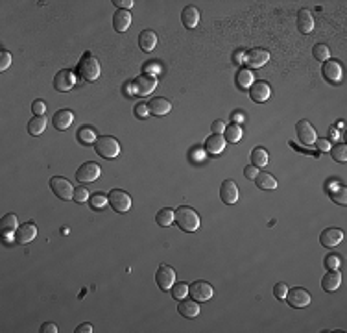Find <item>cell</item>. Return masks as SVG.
I'll use <instances>...</instances> for the list:
<instances>
[{"label": "cell", "mask_w": 347, "mask_h": 333, "mask_svg": "<svg viewBox=\"0 0 347 333\" xmlns=\"http://www.w3.org/2000/svg\"><path fill=\"white\" fill-rule=\"evenodd\" d=\"M236 86L246 91L247 87L253 86V74L250 69H240L236 72Z\"/></svg>", "instance_id": "obj_34"}, {"label": "cell", "mask_w": 347, "mask_h": 333, "mask_svg": "<svg viewBox=\"0 0 347 333\" xmlns=\"http://www.w3.org/2000/svg\"><path fill=\"white\" fill-rule=\"evenodd\" d=\"M102 174V169L98 163H83V165L76 171V180L81 183H92V182H96L98 178H100Z\"/></svg>", "instance_id": "obj_7"}, {"label": "cell", "mask_w": 347, "mask_h": 333, "mask_svg": "<svg viewBox=\"0 0 347 333\" xmlns=\"http://www.w3.org/2000/svg\"><path fill=\"white\" fill-rule=\"evenodd\" d=\"M284 300L288 302L292 307L301 309V307H307L310 304V293L301 289V287H295V289H292V290L288 289V293L284 296Z\"/></svg>", "instance_id": "obj_12"}, {"label": "cell", "mask_w": 347, "mask_h": 333, "mask_svg": "<svg viewBox=\"0 0 347 333\" xmlns=\"http://www.w3.org/2000/svg\"><path fill=\"white\" fill-rule=\"evenodd\" d=\"M257 174H259V169H255L253 165H251V166H246V169H244V176H246L247 180H255Z\"/></svg>", "instance_id": "obj_49"}, {"label": "cell", "mask_w": 347, "mask_h": 333, "mask_svg": "<svg viewBox=\"0 0 347 333\" xmlns=\"http://www.w3.org/2000/svg\"><path fill=\"white\" fill-rule=\"evenodd\" d=\"M314 143H316V146H318V150H321V152L331 150V143H329L327 139H316Z\"/></svg>", "instance_id": "obj_48"}, {"label": "cell", "mask_w": 347, "mask_h": 333, "mask_svg": "<svg viewBox=\"0 0 347 333\" xmlns=\"http://www.w3.org/2000/svg\"><path fill=\"white\" fill-rule=\"evenodd\" d=\"M94 150L98 156L106 157V159H115L120 154V145L111 135H100L94 143Z\"/></svg>", "instance_id": "obj_3"}, {"label": "cell", "mask_w": 347, "mask_h": 333, "mask_svg": "<svg viewBox=\"0 0 347 333\" xmlns=\"http://www.w3.org/2000/svg\"><path fill=\"white\" fill-rule=\"evenodd\" d=\"M72 120H74V113L70 109H59V111L54 113L52 117V124L56 126V130H67L72 126Z\"/></svg>", "instance_id": "obj_19"}, {"label": "cell", "mask_w": 347, "mask_h": 333, "mask_svg": "<svg viewBox=\"0 0 347 333\" xmlns=\"http://www.w3.org/2000/svg\"><path fill=\"white\" fill-rule=\"evenodd\" d=\"M155 45H157V35H155L152 30H144V32L140 33L139 47L144 50V52H152V50L155 49Z\"/></svg>", "instance_id": "obj_28"}, {"label": "cell", "mask_w": 347, "mask_h": 333, "mask_svg": "<svg viewBox=\"0 0 347 333\" xmlns=\"http://www.w3.org/2000/svg\"><path fill=\"white\" fill-rule=\"evenodd\" d=\"M41 331H43V333H58V326H56V324H52V322H46V324H43V326H41Z\"/></svg>", "instance_id": "obj_51"}, {"label": "cell", "mask_w": 347, "mask_h": 333, "mask_svg": "<svg viewBox=\"0 0 347 333\" xmlns=\"http://www.w3.org/2000/svg\"><path fill=\"white\" fill-rule=\"evenodd\" d=\"M74 84H76V74L69 69L59 70L58 74H56V78H54V87H56L59 93L70 91V89L74 87Z\"/></svg>", "instance_id": "obj_13"}, {"label": "cell", "mask_w": 347, "mask_h": 333, "mask_svg": "<svg viewBox=\"0 0 347 333\" xmlns=\"http://www.w3.org/2000/svg\"><path fill=\"white\" fill-rule=\"evenodd\" d=\"M270 86H268L266 81H255L253 86L250 87V97L253 102L257 104H262L266 102L268 98H270Z\"/></svg>", "instance_id": "obj_18"}, {"label": "cell", "mask_w": 347, "mask_h": 333, "mask_svg": "<svg viewBox=\"0 0 347 333\" xmlns=\"http://www.w3.org/2000/svg\"><path fill=\"white\" fill-rule=\"evenodd\" d=\"M312 56H314L316 61L325 63L327 59H329V56H331V50H329V47H327V45L318 43V45H314V49H312Z\"/></svg>", "instance_id": "obj_36"}, {"label": "cell", "mask_w": 347, "mask_h": 333, "mask_svg": "<svg viewBox=\"0 0 347 333\" xmlns=\"http://www.w3.org/2000/svg\"><path fill=\"white\" fill-rule=\"evenodd\" d=\"M213 287L207 281H194L192 285H188V295L196 302H207L213 298Z\"/></svg>", "instance_id": "obj_10"}, {"label": "cell", "mask_w": 347, "mask_h": 333, "mask_svg": "<svg viewBox=\"0 0 347 333\" xmlns=\"http://www.w3.org/2000/svg\"><path fill=\"white\" fill-rule=\"evenodd\" d=\"M251 165L255 169H261V166H266L268 165V152L266 148L262 146H257L251 150Z\"/></svg>", "instance_id": "obj_29"}, {"label": "cell", "mask_w": 347, "mask_h": 333, "mask_svg": "<svg viewBox=\"0 0 347 333\" xmlns=\"http://www.w3.org/2000/svg\"><path fill=\"white\" fill-rule=\"evenodd\" d=\"M298 30L301 33H310L314 30V17L305 8L298 11Z\"/></svg>", "instance_id": "obj_23"}, {"label": "cell", "mask_w": 347, "mask_h": 333, "mask_svg": "<svg viewBox=\"0 0 347 333\" xmlns=\"http://www.w3.org/2000/svg\"><path fill=\"white\" fill-rule=\"evenodd\" d=\"M96 139L98 135L91 126H81L78 130V141H80L81 145H92V143H96Z\"/></svg>", "instance_id": "obj_30"}, {"label": "cell", "mask_w": 347, "mask_h": 333, "mask_svg": "<svg viewBox=\"0 0 347 333\" xmlns=\"http://www.w3.org/2000/svg\"><path fill=\"white\" fill-rule=\"evenodd\" d=\"M340 265H342V259H340V256H338V254H327V256H325L327 270H338V269H340Z\"/></svg>", "instance_id": "obj_40"}, {"label": "cell", "mask_w": 347, "mask_h": 333, "mask_svg": "<svg viewBox=\"0 0 347 333\" xmlns=\"http://www.w3.org/2000/svg\"><path fill=\"white\" fill-rule=\"evenodd\" d=\"M331 156H332V159H334V161L345 163L347 161V146L343 145V143H340L338 146H334V148H332Z\"/></svg>", "instance_id": "obj_39"}, {"label": "cell", "mask_w": 347, "mask_h": 333, "mask_svg": "<svg viewBox=\"0 0 347 333\" xmlns=\"http://www.w3.org/2000/svg\"><path fill=\"white\" fill-rule=\"evenodd\" d=\"M17 228H19V222H17V217L13 215V213H8V215L0 221V230H2V233H6V235L15 233Z\"/></svg>", "instance_id": "obj_31"}, {"label": "cell", "mask_w": 347, "mask_h": 333, "mask_svg": "<svg viewBox=\"0 0 347 333\" xmlns=\"http://www.w3.org/2000/svg\"><path fill=\"white\" fill-rule=\"evenodd\" d=\"M172 296H174L176 300L187 298L188 296V283H185V281H181V283H174V287H172Z\"/></svg>", "instance_id": "obj_38"}, {"label": "cell", "mask_w": 347, "mask_h": 333, "mask_svg": "<svg viewBox=\"0 0 347 333\" xmlns=\"http://www.w3.org/2000/svg\"><path fill=\"white\" fill-rule=\"evenodd\" d=\"M336 204L340 205H345L347 204V189L343 187V185H340V187H336L334 191H332V196H331Z\"/></svg>", "instance_id": "obj_41"}, {"label": "cell", "mask_w": 347, "mask_h": 333, "mask_svg": "<svg viewBox=\"0 0 347 333\" xmlns=\"http://www.w3.org/2000/svg\"><path fill=\"white\" fill-rule=\"evenodd\" d=\"M76 72H78V78H81V80L94 81L100 78V63L92 54H85L80 59Z\"/></svg>", "instance_id": "obj_1"}, {"label": "cell", "mask_w": 347, "mask_h": 333, "mask_svg": "<svg viewBox=\"0 0 347 333\" xmlns=\"http://www.w3.org/2000/svg\"><path fill=\"white\" fill-rule=\"evenodd\" d=\"M220 198H222V202L227 205L236 204V200H238V187H236V183L233 182V180H224V182H222Z\"/></svg>", "instance_id": "obj_16"}, {"label": "cell", "mask_w": 347, "mask_h": 333, "mask_svg": "<svg viewBox=\"0 0 347 333\" xmlns=\"http://www.w3.org/2000/svg\"><path fill=\"white\" fill-rule=\"evenodd\" d=\"M46 130V118L44 117H33L28 122V134L30 135H41Z\"/></svg>", "instance_id": "obj_33"}, {"label": "cell", "mask_w": 347, "mask_h": 333, "mask_svg": "<svg viewBox=\"0 0 347 333\" xmlns=\"http://www.w3.org/2000/svg\"><path fill=\"white\" fill-rule=\"evenodd\" d=\"M89 202H91L92 210H102V207H106L109 198H107V194H104V193H94V194H91Z\"/></svg>", "instance_id": "obj_37"}, {"label": "cell", "mask_w": 347, "mask_h": 333, "mask_svg": "<svg viewBox=\"0 0 347 333\" xmlns=\"http://www.w3.org/2000/svg\"><path fill=\"white\" fill-rule=\"evenodd\" d=\"M343 241V231L338 228H327L320 233V242L321 246L325 248H334Z\"/></svg>", "instance_id": "obj_15"}, {"label": "cell", "mask_w": 347, "mask_h": 333, "mask_svg": "<svg viewBox=\"0 0 347 333\" xmlns=\"http://www.w3.org/2000/svg\"><path fill=\"white\" fill-rule=\"evenodd\" d=\"M155 281L161 287V290H170L176 283V270L168 265H159V269L155 272Z\"/></svg>", "instance_id": "obj_8"}, {"label": "cell", "mask_w": 347, "mask_h": 333, "mask_svg": "<svg viewBox=\"0 0 347 333\" xmlns=\"http://www.w3.org/2000/svg\"><path fill=\"white\" fill-rule=\"evenodd\" d=\"M107 198H109L113 210L118 211V213H126V211L131 210V196L122 189H113L111 193L107 194Z\"/></svg>", "instance_id": "obj_4"}, {"label": "cell", "mask_w": 347, "mask_h": 333, "mask_svg": "<svg viewBox=\"0 0 347 333\" xmlns=\"http://www.w3.org/2000/svg\"><path fill=\"white\" fill-rule=\"evenodd\" d=\"M181 22H183V26L187 28V30H192V28L198 26V22H200L198 8H194V6H187V8L183 10V13H181Z\"/></svg>", "instance_id": "obj_25"}, {"label": "cell", "mask_w": 347, "mask_h": 333, "mask_svg": "<svg viewBox=\"0 0 347 333\" xmlns=\"http://www.w3.org/2000/svg\"><path fill=\"white\" fill-rule=\"evenodd\" d=\"M224 148H225V137L222 134H213L211 137L205 139V152L213 154V156L222 154Z\"/></svg>", "instance_id": "obj_21"}, {"label": "cell", "mask_w": 347, "mask_h": 333, "mask_svg": "<svg viewBox=\"0 0 347 333\" xmlns=\"http://www.w3.org/2000/svg\"><path fill=\"white\" fill-rule=\"evenodd\" d=\"M286 293H288V285L286 283H277L273 287V295H275V298H279V300H284Z\"/></svg>", "instance_id": "obj_45"}, {"label": "cell", "mask_w": 347, "mask_h": 333, "mask_svg": "<svg viewBox=\"0 0 347 333\" xmlns=\"http://www.w3.org/2000/svg\"><path fill=\"white\" fill-rule=\"evenodd\" d=\"M11 65V54L8 50H0V70H6Z\"/></svg>", "instance_id": "obj_44"}, {"label": "cell", "mask_w": 347, "mask_h": 333, "mask_svg": "<svg viewBox=\"0 0 347 333\" xmlns=\"http://www.w3.org/2000/svg\"><path fill=\"white\" fill-rule=\"evenodd\" d=\"M268 59H270V52H268V50L251 49V50H247L246 56H244V63H247V67H251V69H259V67L268 63Z\"/></svg>", "instance_id": "obj_14"}, {"label": "cell", "mask_w": 347, "mask_h": 333, "mask_svg": "<svg viewBox=\"0 0 347 333\" xmlns=\"http://www.w3.org/2000/svg\"><path fill=\"white\" fill-rule=\"evenodd\" d=\"M211 128H213V134H222V132L225 130V124H224V120H220L218 118V120H214Z\"/></svg>", "instance_id": "obj_50"}, {"label": "cell", "mask_w": 347, "mask_h": 333, "mask_svg": "<svg viewBox=\"0 0 347 333\" xmlns=\"http://www.w3.org/2000/svg\"><path fill=\"white\" fill-rule=\"evenodd\" d=\"M148 115H150L148 104L140 102V104H137V106H135V117H137V118H140V120H144V118L148 117Z\"/></svg>", "instance_id": "obj_43"}, {"label": "cell", "mask_w": 347, "mask_h": 333, "mask_svg": "<svg viewBox=\"0 0 347 333\" xmlns=\"http://www.w3.org/2000/svg\"><path fill=\"white\" fill-rule=\"evenodd\" d=\"M76 333H92V326L91 324H81L76 328Z\"/></svg>", "instance_id": "obj_52"}, {"label": "cell", "mask_w": 347, "mask_h": 333, "mask_svg": "<svg viewBox=\"0 0 347 333\" xmlns=\"http://www.w3.org/2000/svg\"><path fill=\"white\" fill-rule=\"evenodd\" d=\"M177 313L185 318H196L200 315V304L196 300H185L183 298L177 306Z\"/></svg>", "instance_id": "obj_24"}, {"label": "cell", "mask_w": 347, "mask_h": 333, "mask_svg": "<svg viewBox=\"0 0 347 333\" xmlns=\"http://www.w3.org/2000/svg\"><path fill=\"white\" fill-rule=\"evenodd\" d=\"M255 183L259 189H264V191H273V189H277V180L270 174V172H259L255 176Z\"/></svg>", "instance_id": "obj_27"}, {"label": "cell", "mask_w": 347, "mask_h": 333, "mask_svg": "<svg viewBox=\"0 0 347 333\" xmlns=\"http://www.w3.org/2000/svg\"><path fill=\"white\" fill-rule=\"evenodd\" d=\"M176 221V211L170 210V207H165V210H161L159 213H157V217H155V222L159 226H163V228H168V226H172V222Z\"/></svg>", "instance_id": "obj_32"}, {"label": "cell", "mask_w": 347, "mask_h": 333, "mask_svg": "<svg viewBox=\"0 0 347 333\" xmlns=\"http://www.w3.org/2000/svg\"><path fill=\"white\" fill-rule=\"evenodd\" d=\"M148 109H150V113H152V115L163 117V115H166V113H170L172 104H170V100H166V98H163V97H155V98H152V100H150Z\"/></svg>", "instance_id": "obj_22"}, {"label": "cell", "mask_w": 347, "mask_h": 333, "mask_svg": "<svg viewBox=\"0 0 347 333\" xmlns=\"http://www.w3.org/2000/svg\"><path fill=\"white\" fill-rule=\"evenodd\" d=\"M155 87H157V78H155V74H148V72H146V74L139 76V78L133 81L131 89H133V95L148 97V95L154 93Z\"/></svg>", "instance_id": "obj_5"}, {"label": "cell", "mask_w": 347, "mask_h": 333, "mask_svg": "<svg viewBox=\"0 0 347 333\" xmlns=\"http://www.w3.org/2000/svg\"><path fill=\"white\" fill-rule=\"evenodd\" d=\"M321 72H323V78L327 81H331V84H340L342 81L343 70L340 61H336V59H327L323 67H321Z\"/></svg>", "instance_id": "obj_11"}, {"label": "cell", "mask_w": 347, "mask_h": 333, "mask_svg": "<svg viewBox=\"0 0 347 333\" xmlns=\"http://www.w3.org/2000/svg\"><path fill=\"white\" fill-rule=\"evenodd\" d=\"M244 56H246V52H244V50H238V52L235 54V61H236V63H244Z\"/></svg>", "instance_id": "obj_53"}, {"label": "cell", "mask_w": 347, "mask_h": 333, "mask_svg": "<svg viewBox=\"0 0 347 333\" xmlns=\"http://www.w3.org/2000/svg\"><path fill=\"white\" fill-rule=\"evenodd\" d=\"M35 235H37L35 224H33V222H26V224H22L17 228L15 241L19 242V244H28V242H32L33 239H35Z\"/></svg>", "instance_id": "obj_17"}, {"label": "cell", "mask_w": 347, "mask_h": 333, "mask_svg": "<svg viewBox=\"0 0 347 333\" xmlns=\"http://www.w3.org/2000/svg\"><path fill=\"white\" fill-rule=\"evenodd\" d=\"M91 198V194H89V191H87L83 185H80V187L74 189V202H78V204H85L87 200Z\"/></svg>", "instance_id": "obj_42"}, {"label": "cell", "mask_w": 347, "mask_h": 333, "mask_svg": "<svg viewBox=\"0 0 347 333\" xmlns=\"http://www.w3.org/2000/svg\"><path fill=\"white\" fill-rule=\"evenodd\" d=\"M340 283H342V274H340L338 270H329V272L321 278V287L325 290H329V293L336 290L338 287H340Z\"/></svg>", "instance_id": "obj_26"}, {"label": "cell", "mask_w": 347, "mask_h": 333, "mask_svg": "<svg viewBox=\"0 0 347 333\" xmlns=\"http://www.w3.org/2000/svg\"><path fill=\"white\" fill-rule=\"evenodd\" d=\"M331 134H332V137H334V139H338V132H336V128H331Z\"/></svg>", "instance_id": "obj_55"}, {"label": "cell", "mask_w": 347, "mask_h": 333, "mask_svg": "<svg viewBox=\"0 0 347 333\" xmlns=\"http://www.w3.org/2000/svg\"><path fill=\"white\" fill-rule=\"evenodd\" d=\"M113 4L118 6L120 10H131L133 8V0H113Z\"/></svg>", "instance_id": "obj_47"}, {"label": "cell", "mask_w": 347, "mask_h": 333, "mask_svg": "<svg viewBox=\"0 0 347 333\" xmlns=\"http://www.w3.org/2000/svg\"><path fill=\"white\" fill-rule=\"evenodd\" d=\"M50 187H52L54 194L61 200H72L74 198V187L69 180H65L61 176H54L50 180Z\"/></svg>", "instance_id": "obj_6"}, {"label": "cell", "mask_w": 347, "mask_h": 333, "mask_svg": "<svg viewBox=\"0 0 347 333\" xmlns=\"http://www.w3.org/2000/svg\"><path fill=\"white\" fill-rule=\"evenodd\" d=\"M176 222L187 233H192V231H196L200 228L198 213L192 207H187V205H181L179 210H176Z\"/></svg>", "instance_id": "obj_2"}, {"label": "cell", "mask_w": 347, "mask_h": 333, "mask_svg": "<svg viewBox=\"0 0 347 333\" xmlns=\"http://www.w3.org/2000/svg\"><path fill=\"white\" fill-rule=\"evenodd\" d=\"M131 26V13L128 10H117L113 15V28L118 33H124Z\"/></svg>", "instance_id": "obj_20"}, {"label": "cell", "mask_w": 347, "mask_h": 333, "mask_svg": "<svg viewBox=\"0 0 347 333\" xmlns=\"http://www.w3.org/2000/svg\"><path fill=\"white\" fill-rule=\"evenodd\" d=\"M295 135H298V141L303 146L314 145L316 130H314V126L309 122V120H299V122L295 124Z\"/></svg>", "instance_id": "obj_9"}, {"label": "cell", "mask_w": 347, "mask_h": 333, "mask_svg": "<svg viewBox=\"0 0 347 333\" xmlns=\"http://www.w3.org/2000/svg\"><path fill=\"white\" fill-rule=\"evenodd\" d=\"M32 111L35 113V117H44V111H46V104L43 100H35L32 106Z\"/></svg>", "instance_id": "obj_46"}, {"label": "cell", "mask_w": 347, "mask_h": 333, "mask_svg": "<svg viewBox=\"0 0 347 333\" xmlns=\"http://www.w3.org/2000/svg\"><path fill=\"white\" fill-rule=\"evenodd\" d=\"M150 72H159V67H155V65H150L148 67V74Z\"/></svg>", "instance_id": "obj_54"}, {"label": "cell", "mask_w": 347, "mask_h": 333, "mask_svg": "<svg viewBox=\"0 0 347 333\" xmlns=\"http://www.w3.org/2000/svg\"><path fill=\"white\" fill-rule=\"evenodd\" d=\"M224 134H225V139L227 141H231V143H238V141L242 139L240 124H229V126H225Z\"/></svg>", "instance_id": "obj_35"}]
</instances>
